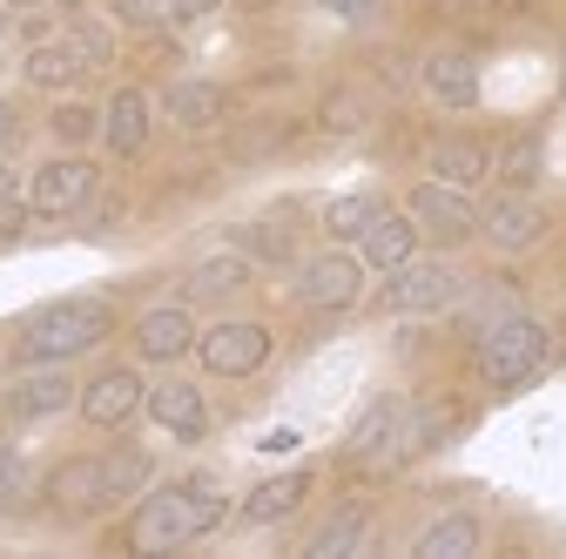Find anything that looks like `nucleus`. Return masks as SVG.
I'll return each mask as SVG.
<instances>
[{"mask_svg":"<svg viewBox=\"0 0 566 559\" xmlns=\"http://www.w3.org/2000/svg\"><path fill=\"white\" fill-rule=\"evenodd\" d=\"M230 519V499L217 493V478H176V485H156L142 493L135 513H128V552H182L196 539H209Z\"/></svg>","mask_w":566,"mask_h":559,"instance_id":"nucleus-1","label":"nucleus"},{"mask_svg":"<svg viewBox=\"0 0 566 559\" xmlns=\"http://www.w3.org/2000/svg\"><path fill=\"white\" fill-rule=\"evenodd\" d=\"M115 337V304L108 297H54L21 317L14 330V358L21 365H75Z\"/></svg>","mask_w":566,"mask_h":559,"instance_id":"nucleus-2","label":"nucleus"},{"mask_svg":"<svg viewBox=\"0 0 566 559\" xmlns=\"http://www.w3.org/2000/svg\"><path fill=\"white\" fill-rule=\"evenodd\" d=\"M472 365H479L485 391H526L553 365V330L539 317H526V310H506L472 337Z\"/></svg>","mask_w":566,"mask_h":559,"instance_id":"nucleus-3","label":"nucleus"},{"mask_svg":"<svg viewBox=\"0 0 566 559\" xmlns=\"http://www.w3.org/2000/svg\"><path fill=\"white\" fill-rule=\"evenodd\" d=\"M459 297H465V276L446 256H411V263L385 270L378 310H391V317H432V310H452Z\"/></svg>","mask_w":566,"mask_h":559,"instance_id":"nucleus-4","label":"nucleus"},{"mask_svg":"<svg viewBox=\"0 0 566 559\" xmlns=\"http://www.w3.org/2000/svg\"><path fill=\"white\" fill-rule=\"evenodd\" d=\"M270 358H276V330L256 317H223V324L196 330V365L209 378H256Z\"/></svg>","mask_w":566,"mask_h":559,"instance_id":"nucleus-5","label":"nucleus"},{"mask_svg":"<svg viewBox=\"0 0 566 559\" xmlns=\"http://www.w3.org/2000/svg\"><path fill=\"white\" fill-rule=\"evenodd\" d=\"M344 472H398L405 465V398L398 391H378L365 411H358V425H350L344 439Z\"/></svg>","mask_w":566,"mask_h":559,"instance_id":"nucleus-6","label":"nucleus"},{"mask_svg":"<svg viewBox=\"0 0 566 559\" xmlns=\"http://www.w3.org/2000/svg\"><path fill=\"white\" fill-rule=\"evenodd\" d=\"M405 209H411L418 236L439 243V250H459V243L479 236V202H472V189H452V182H439V176H432V182H411Z\"/></svg>","mask_w":566,"mask_h":559,"instance_id":"nucleus-7","label":"nucleus"},{"mask_svg":"<svg viewBox=\"0 0 566 559\" xmlns=\"http://www.w3.org/2000/svg\"><path fill=\"white\" fill-rule=\"evenodd\" d=\"M95 189H102V169L88 162V156H54V162H41L34 176H28V209L41 223H61V217H82V209L95 202Z\"/></svg>","mask_w":566,"mask_h":559,"instance_id":"nucleus-8","label":"nucleus"},{"mask_svg":"<svg viewBox=\"0 0 566 559\" xmlns=\"http://www.w3.org/2000/svg\"><path fill=\"white\" fill-rule=\"evenodd\" d=\"M479 236L500 250V256H526L553 236V217L533 202V189H500L485 209H479Z\"/></svg>","mask_w":566,"mask_h":559,"instance_id":"nucleus-9","label":"nucleus"},{"mask_svg":"<svg viewBox=\"0 0 566 559\" xmlns=\"http://www.w3.org/2000/svg\"><path fill=\"white\" fill-rule=\"evenodd\" d=\"M304 310H350L365 297V256L350 250H317L297 263V291H291Z\"/></svg>","mask_w":566,"mask_h":559,"instance_id":"nucleus-10","label":"nucleus"},{"mask_svg":"<svg viewBox=\"0 0 566 559\" xmlns=\"http://www.w3.org/2000/svg\"><path fill=\"white\" fill-rule=\"evenodd\" d=\"M75 398H82V384L67 378L61 365H28L8 391H0V411H8L14 425H48V418L75 411Z\"/></svg>","mask_w":566,"mask_h":559,"instance_id":"nucleus-11","label":"nucleus"},{"mask_svg":"<svg viewBox=\"0 0 566 559\" xmlns=\"http://www.w3.org/2000/svg\"><path fill=\"white\" fill-rule=\"evenodd\" d=\"M41 506L54 519H102V452H75V458H61L48 465L41 478Z\"/></svg>","mask_w":566,"mask_h":559,"instance_id":"nucleus-12","label":"nucleus"},{"mask_svg":"<svg viewBox=\"0 0 566 559\" xmlns=\"http://www.w3.org/2000/svg\"><path fill=\"white\" fill-rule=\"evenodd\" d=\"M142 398H149V384H142V371H135V365H102V371L82 384L75 411L88 418L95 432H122L128 418L142 411Z\"/></svg>","mask_w":566,"mask_h":559,"instance_id":"nucleus-13","label":"nucleus"},{"mask_svg":"<svg viewBox=\"0 0 566 559\" xmlns=\"http://www.w3.org/2000/svg\"><path fill=\"white\" fill-rule=\"evenodd\" d=\"M128 344H135L142 365H176V358L196 351V317L182 304H156V310H142L128 324Z\"/></svg>","mask_w":566,"mask_h":559,"instance_id":"nucleus-14","label":"nucleus"},{"mask_svg":"<svg viewBox=\"0 0 566 559\" xmlns=\"http://www.w3.org/2000/svg\"><path fill=\"white\" fill-rule=\"evenodd\" d=\"M149 135H156V102H149V88H115V95L102 102V143H108V156L135 162L142 149H149Z\"/></svg>","mask_w":566,"mask_h":559,"instance_id":"nucleus-15","label":"nucleus"},{"mask_svg":"<svg viewBox=\"0 0 566 559\" xmlns=\"http://www.w3.org/2000/svg\"><path fill=\"white\" fill-rule=\"evenodd\" d=\"M142 411H149L169 439H182V445H202V439H209V398H202V384H189V378H163L149 398H142Z\"/></svg>","mask_w":566,"mask_h":559,"instance_id":"nucleus-16","label":"nucleus"},{"mask_svg":"<svg viewBox=\"0 0 566 559\" xmlns=\"http://www.w3.org/2000/svg\"><path fill=\"white\" fill-rule=\"evenodd\" d=\"M163 115H169L182 135H209V128L230 122V88L202 82V75H182V82L163 88Z\"/></svg>","mask_w":566,"mask_h":559,"instance_id":"nucleus-17","label":"nucleus"},{"mask_svg":"<svg viewBox=\"0 0 566 559\" xmlns=\"http://www.w3.org/2000/svg\"><path fill=\"white\" fill-rule=\"evenodd\" d=\"M88 75H95V67L75 54V41H67V34L34 41V48H28V61H21V82H28V88H41V95H67V88H82Z\"/></svg>","mask_w":566,"mask_h":559,"instance_id":"nucleus-18","label":"nucleus"},{"mask_svg":"<svg viewBox=\"0 0 566 559\" xmlns=\"http://www.w3.org/2000/svg\"><path fill=\"white\" fill-rule=\"evenodd\" d=\"M243 291H256V263H250L243 250H217V256H202V263L182 276V297H189V304H230V297H243Z\"/></svg>","mask_w":566,"mask_h":559,"instance_id":"nucleus-19","label":"nucleus"},{"mask_svg":"<svg viewBox=\"0 0 566 559\" xmlns=\"http://www.w3.org/2000/svg\"><path fill=\"white\" fill-rule=\"evenodd\" d=\"M465 425H472V411H465L459 398H424V404H405V458L446 452Z\"/></svg>","mask_w":566,"mask_h":559,"instance_id":"nucleus-20","label":"nucleus"},{"mask_svg":"<svg viewBox=\"0 0 566 559\" xmlns=\"http://www.w3.org/2000/svg\"><path fill=\"white\" fill-rule=\"evenodd\" d=\"M424 95H432L439 108H452V115H465V108H479V61L465 54V48H439V54H424Z\"/></svg>","mask_w":566,"mask_h":559,"instance_id":"nucleus-21","label":"nucleus"},{"mask_svg":"<svg viewBox=\"0 0 566 559\" xmlns=\"http://www.w3.org/2000/svg\"><path fill=\"white\" fill-rule=\"evenodd\" d=\"M424 169L452 189H479V182H492V143L485 135H439V143L424 149Z\"/></svg>","mask_w":566,"mask_h":559,"instance_id":"nucleus-22","label":"nucleus"},{"mask_svg":"<svg viewBox=\"0 0 566 559\" xmlns=\"http://www.w3.org/2000/svg\"><path fill=\"white\" fill-rule=\"evenodd\" d=\"M418 223H411V209H378V217H371V230L358 236V256H365V270H398V263H411L418 256Z\"/></svg>","mask_w":566,"mask_h":559,"instance_id":"nucleus-23","label":"nucleus"},{"mask_svg":"<svg viewBox=\"0 0 566 559\" xmlns=\"http://www.w3.org/2000/svg\"><path fill=\"white\" fill-rule=\"evenodd\" d=\"M371 526H378V513H371L365 499H344V506L304 539V559H350V552H365V546H371Z\"/></svg>","mask_w":566,"mask_h":559,"instance_id":"nucleus-24","label":"nucleus"},{"mask_svg":"<svg viewBox=\"0 0 566 559\" xmlns=\"http://www.w3.org/2000/svg\"><path fill=\"white\" fill-rule=\"evenodd\" d=\"M311 493H317V472H276V478L250 485V499L237 506V519L243 526H276V519H291Z\"/></svg>","mask_w":566,"mask_h":559,"instance_id":"nucleus-25","label":"nucleus"},{"mask_svg":"<svg viewBox=\"0 0 566 559\" xmlns=\"http://www.w3.org/2000/svg\"><path fill=\"white\" fill-rule=\"evenodd\" d=\"M156 485V452H142V445H115L102 452V506H135L142 493Z\"/></svg>","mask_w":566,"mask_h":559,"instance_id":"nucleus-26","label":"nucleus"},{"mask_svg":"<svg viewBox=\"0 0 566 559\" xmlns=\"http://www.w3.org/2000/svg\"><path fill=\"white\" fill-rule=\"evenodd\" d=\"M479 546H485V519L479 513H446V519H432L411 539L418 559H472Z\"/></svg>","mask_w":566,"mask_h":559,"instance_id":"nucleus-27","label":"nucleus"},{"mask_svg":"<svg viewBox=\"0 0 566 559\" xmlns=\"http://www.w3.org/2000/svg\"><path fill=\"white\" fill-rule=\"evenodd\" d=\"M230 243L250 256V263H263V270H291L297 263V236L283 230L276 217H256V223H237L230 230Z\"/></svg>","mask_w":566,"mask_h":559,"instance_id":"nucleus-28","label":"nucleus"},{"mask_svg":"<svg viewBox=\"0 0 566 559\" xmlns=\"http://www.w3.org/2000/svg\"><path fill=\"white\" fill-rule=\"evenodd\" d=\"M317 128L324 135H358V128H371V95L358 82H331L317 95Z\"/></svg>","mask_w":566,"mask_h":559,"instance_id":"nucleus-29","label":"nucleus"},{"mask_svg":"<svg viewBox=\"0 0 566 559\" xmlns=\"http://www.w3.org/2000/svg\"><path fill=\"white\" fill-rule=\"evenodd\" d=\"M297 135V122H237V128H223V156L243 169V162H270L283 143Z\"/></svg>","mask_w":566,"mask_h":559,"instance_id":"nucleus-30","label":"nucleus"},{"mask_svg":"<svg viewBox=\"0 0 566 559\" xmlns=\"http://www.w3.org/2000/svg\"><path fill=\"white\" fill-rule=\"evenodd\" d=\"M108 14H115L122 28H135V34H176V28L196 21L189 0H108Z\"/></svg>","mask_w":566,"mask_h":559,"instance_id":"nucleus-31","label":"nucleus"},{"mask_svg":"<svg viewBox=\"0 0 566 559\" xmlns=\"http://www.w3.org/2000/svg\"><path fill=\"white\" fill-rule=\"evenodd\" d=\"M385 209V196L378 189H350V196H331L324 202V236H337V243H358L365 230H371V217Z\"/></svg>","mask_w":566,"mask_h":559,"instance_id":"nucleus-32","label":"nucleus"},{"mask_svg":"<svg viewBox=\"0 0 566 559\" xmlns=\"http://www.w3.org/2000/svg\"><path fill=\"white\" fill-rule=\"evenodd\" d=\"M539 162H546L539 135H513L506 149H492V176H500L506 189H533L539 182Z\"/></svg>","mask_w":566,"mask_h":559,"instance_id":"nucleus-33","label":"nucleus"},{"mask_svg":"<svg viewBox=\"0 0 566 559\" xmlns=\"http://www.w3.org/2000/svg\"><path fill=\"white\" fill-rule=\"evenodd\" d=\"M48 135L61 149H88L95 135H102V108L95 102H61L54 115H48Z\"/></svg>","mask_w":566,"mask_h":559,"instance_id":"nucleus-34","label":"nucleus"},{"mask_svg":"<svg viewBox=\"0 0 566 559\" xmlns=\"http://www.w3.org/2000/svg\"><path fill=\"white\" fill-rule=\"evenodd\" d=\"M28 499H41V478L28 465V452L21 445H0V513H14Z\"/></svg>","mask_w":566,"mask_h":559,"instance_id":"nucleus-35","label":"nucleus"},{"mask_svg":"<svg viewBox=\"0 0 566 559\" xmlns=\"http://www.w3.org/2000/svg\"><path fill=\"white\" fill-rule=\"evenodd\" d=\"M67 41H75V54L95 67V75H102V67H115V34H108V21H88V14H67V28H61Z\"/></svg>","mask_w":566,"mask_h":559,"instance_id":"nucleus-36","label":"nucleus"},{"mask_svg":"<svg viewBox=\"0 0 566 559\" xmlns=\"http://www.w3.org/2000/svg\"><path fill=\"white\" fill-rule=\"evenodd\" d=\"M317 8H324L331 21H350V28H365V21L378 14V0H317Z\"/></svg>","mask_w":566,"mask_h":559,"instance_id":"nucleus-37","label":"nucleus"},{"mask_svg":"<svg viewBox=\"0 0 566 559\" xmlns=\"http://www.w3.org/2000/svg\"><path fill=\"white\" fill-rule=\"evenodd\" d=\"M14 135H21V108H14V102H0V149H8Z\"/></svg>","mask_w":566,"mask_h":559,"instance_id":"nucleus-38","label":"nucleus"},{"mask_svg":"<svg viewBox=\"0 0 566 559\" xmlns=\"http://www.w3.org/2000/svg\"><path fill=\"white\" fill-rule=\"evenodd\" d=\"M14 196H21V176H14L8 156H0V202H14Z\"/></svg>","mask_w":566,"mask_h":559,"instance_id":"nucleus-39","label":"nucleus"},{"mask_svg":"<svg viewBox=\"0 0 566 559\" xmlns=\"http://www.w3.org/2000/svg\"><path fill=\"white\" fill-rule=\"evenodd\" d=\"M28 8H48V0H0V14H8V21H14V14H28Z\"/></svg>","mask_w":566,"mask_h":559,"instance_id":"nucleus-40","label":"nucleus"},{"mask_svg":"<svg viewBox=\"0 0 566 559\" xmlns=\"http://www.w3.org/2000/svg\"><path fill=\"white\" fill-rule=\"evenodd\" d=\"M559 88H566V48H559Z\"/></svg>","mask_w":566,"mask_h":559,"instance_id":"nucleus-41","label":"nucleus"},{"mask_svg":"<svg viewBox=\"0 0 566 559\" xmlns=\"http://www.w3.org/2000/svg\"><path fill=\"white\" fill-rule=\"evenodd\" d=\"M0 67H8V54H0Z\"/></svg>","mask_w":566,"mask_h":559,"instance_id":"nucleus-42","label":"nucleus"}]
</instances>
